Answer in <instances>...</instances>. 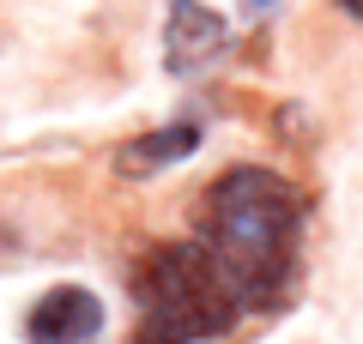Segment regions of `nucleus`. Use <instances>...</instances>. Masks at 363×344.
Returning <instances> with one entry per match:
<instances>
[{"label": "nucleus", "mask_w": 363, "mask_h": 344, "mask_svg": "<svg viewBox=\"0 0 363 344\" xmlns=\"http://www.w3.org/2000/svg\"><path fill=\"white\" fill-rule=\"evenodd\" d=\"M194 145H200V127H194V121H169V127L145 133V139H128L116 164H121V176H157V169L182 164Z\"/></svg>", "instance_id": "5"}, {"label": "nucleus", "mask_w": 363, "mask_h": 344, "mask_svg": "<svg viewBox=\"0 0 363 344\" xmlns=\"http://www.w3.org/2000/svg\"><path fill=\"white\" fill-rule=\"evenodd\" d=\"M200 248L218 260V272L236 284L242 308L279 302L297 278L303 242V200L272 169H224L200 193Z\"/></svg>", "instance_id": "1"}, {"label": "nucleus", "mask_w": 363, "mask_h": 344, "mask_svg": "<svg viewBox=\"0 0 363 344\" xmlns=\"http://www.w3.org/2000/svg\"><path fill=\"white\" fill-rule=\"evenodd\" d=\"M140 338L133 344H206L236 326L242 296L200 242H157L133 266Z\"/></svg>", "instance_id": "2"}, {"label": "nucleus", "mask_w": 363, "mask_h": 344, "mask_svg": "<svg viewBox=\"0 0 363 344\" xmlns=\"http://www.w3.org/2000/svg\"><path fill=\"white\" fill-rule=\"evenodd\" d=\"M97 338H104V302L85 284L43 290L25 320V344H97Z\"/></svg>", "instance_id": "3"}, {"label": "nucleus", "mask_w": 363, "mask_h": 344, "mask_svg": "<svg viewBox=\"0 0 363 344\" xmlns=\"http://www.w3.org/2000/svg\"><path fill=\"white\" fill-rule=\"evenodd\" d=\"M248 13H272V6H279V0H242Z\"/></svg>", "instance_id": "6"}, {"label": "nucleus", "mask_w": 363, "mask_h": 344, "mask_svg": "<svg viewBox=\"0 0 363 344\" xmlns=\"http://www.w3.org/2000/svg\"><path fill=\"white\" fill-rule=\"evenodd\" d=\"M224 49H230V30H224V18L212 6H200V0H169V30H164V67L169 73L188 79L200 67H212Z\"/></svg>", "instance_id": "4"}, {"label": "nucleus", "mask_w": 363, "mask_h": 344, "mask_svg": "<svg viewBox=\"0 0 363 344\" xmlns=\"http://www.w3.org/2000/svg\"><path fill=\"white\" fill-rule=\"evenodd\" d=\"M339 6H345V13H351V18H363V0H339Z\"/></svg>", "instance_id": "7"}]
</instances>
